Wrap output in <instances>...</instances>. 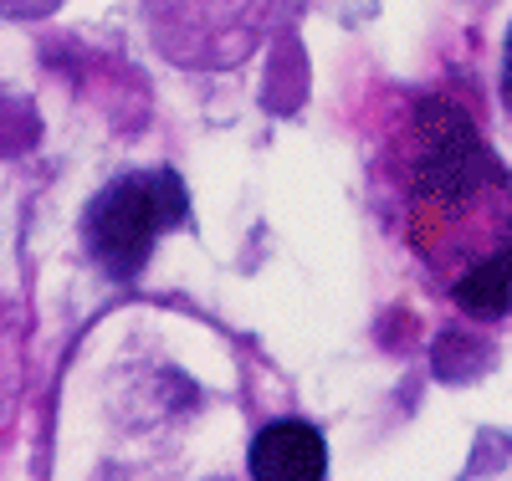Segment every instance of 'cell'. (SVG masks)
<instances>
[{
    "label": "cell",
    "mask_w": 512,
    "mask_h": 481,
    "mask_svg": "<svg viewBox=\"0 0 512 481\" xmlns=\"http://www.w3.org/2000/svg\"><path fill=\"white\" fill-rule=\"evenodd\" d=\"M6 11H21L26 16V0H6Z\"/></svg>",
    "instance_id": "obj_6"
},
{
    "label": "cell",
    "mask_w": 512,
    "mask_h": 481,
    "mask_svg": "<svg viewBox=\"0 0 512 481\" xmlns=\"http://www.w3.org/2000/svg\"><path fill=\"white\" fill-rule=\"evenodd\" d=\"M190 221V195L175 169H139V174H118L108 190L82 215V241H88L93 261L128 282L144 272V261L154 256L159 236L180 231Z\"/></svg>",
    "instance_id": "obj_2"
},
{
    "label": "cell",
    "mask_w": 512,
    "mask_h": 481,
    "mask_svg": "<svg viewBox=\"0 0 512 481\" xmlns=\"http://www.w3.org/2000/svg\"><path fill=\"white\" fill-rule=\"evenodd\" d=\"M502 98L512 108V31H507V47H502Z\"/></svg>",
    "instance_id": "obj_5"
},
{
    "label": "cell",
    "mask_w": 512,
    "mask_h": 481,
    "mask_svg": "<svg viewBox=\"0 0 512 481\" xmlns=\"http://www.w3.org/2000/svg\"><path fill=\"white\" fill-rule=\"evenodd\" d=\"M405 174H410V246L425 256H461L456 246L461 221L512 226V215L497 210L507 200V169L487 154L472 113L456 108L451 98H420L405 139Z\"/></svg>",
    "instance_id": "obj_1"
},
{
    "label": "cell",
    "mask_w": 512,
    "mask_h": 481,
    "mask_svg": "<svg viewBox=\"0 0 512 481\" xmlns=\"http://www.w3.org/2000/svg\"><path fill=\"white\" fill-rule=\"evenodd\" d=\"M246 471L256 481H323L328 476V446L308 420H272L251 435Z\"/></svg>",
    "instance_id": "obj_3"
},
{
    "label": "cell",
    "mask_w": 512,
    "mask_h": 481,
    "mask_svg": "<svg viewBox=\"0 0 512 481\" xmlns=\"http://www.w3.org/2000/svg\"><path fill=\"white\" fill-rule=\"evenodd\" d=\"M451 297H456V308L461 313H472V318H502L512 308V246L472 261L461 277H451Z\"/></svg>",
    "instance_id": "obj_4"
}]
</instances>
